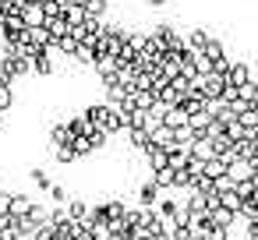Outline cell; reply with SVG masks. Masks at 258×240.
<instances>
[{
  "label": "cell",
  "mask_w": 258,
  "mask_h": 240,
  "mask_svg": "<svg viewBox=\"0 0 258 240\" xmlns=\"http://www.w3.org/2000/svg\"><path fill=\"white\" fill-rule=\"evenodd\" d=\"M11 212V191H0V215Z\"/></svg>",
  "instance_id": "obj_7"
},
{
  "label": "cell",
  "mask_w": 258,
  "mask_h": 240,
  "mask_svg": "<svg viewBox=\"0 0 258 240\" xmlns=\"http://www.w3.org/2000/svg\"><path fill=\"white\" fill-rule=\"evenodd\" d=\"M64 212H68L71 222H85V219H89V201H85V198H68V208H64Z\"/></svg>",
  "instance_id": "obj_3"
},
{
  "label": "cell",
  "mask_w": 258,
  "mask_h": 240,
  "mask_svg": "<svg viewBox=\"0 0 258 240\" xmlns=\"http://www.w3.org/2000/svg\"><path fill=\"white\" fill-rule=\"evenodd\" d=\"M223 82L230 85V89H240V85H247L251 82V67L244 64V60H230V67H226V74H223Z\"/></svg>",
  "instance_id": "obj_1"
},
{
  "label": "cell",
  "mask_w": 258,
  "mask_h": 240,
  "mask_svg": "<svg viewBox=\"0 0 258 240\" xmlns=\"http://www.w3.org/2000/svg\"><path fill=\"white\" fill-rule=\"evenodd\" d=\"M29 180H32V184H36L39 191H46V187L53 184V180L46 177V170H39V166H32V170H29Z\"/></svg>",
  "instance_id": "obj_6"
},
{
  "label": "cell",
  "mask_w": 258,
  "mask_h": 240,
  "mask_svg": "<svg viewBox=\"0 0 258 240\" xmlns=\"http://www.w3.org/2000/svg\"><path fill=\"white\" fill-rule=\"evenodd\" d=\"M46 194H50V201H53V205H68V198H71L64 184H50V187H46Z\"/></svg>",
  "instance_id": "obj_4"
},
{
  "label": "cell",
  "mask_w": 258,
  "mask_h": 240,
  "mask_svg": "<svg viewBox=\"0 0 258 240\" xmlns=\"http://www.w3.org/2000/svg\"><path fill=\"white\" fill-rule=\"evenodd\" d=\"M11 106H15V92H11L8 82H0V113H8Z\"/></svg>",
  "instance_id": "obj_5"
},
{
  "label": "cell",
  "mask_w": 258,
  "mask_h": 240,
  "mask_svg": "<svg viewBox=\"0 0 258 240\" xmlns=\"http://www.w3.org/2000/svg\"><path fill=\"white\" fill-rule=\"evenodd\" d=\"M0 127H4V113H0Z\"/></svg>",
  "instance_id": "obj_8"
},
{
  "label": "cell",
  "mask_w": 258,
  "mask_h": 240,
  "mask_svg": "<svg viewBox=\"0 0 258 240\" xmlns=\"http://www.w3.org/2000/svg\"><path fill=\"white\" fill-rule=\"evenodd\" d=\"M159 184H156V177H149V180H142V187H138V208H152L156 201H159Z\"/></svg>",
  "instance_id": "obj_2"
}]
</instances>
